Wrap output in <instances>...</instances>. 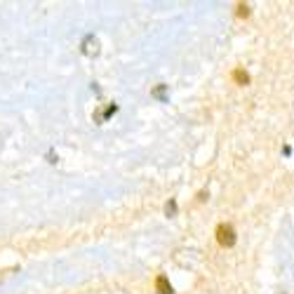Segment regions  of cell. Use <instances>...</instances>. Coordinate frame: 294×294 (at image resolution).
I'll list each match as a JSON object with an SVG mask.
<instances>
[{
  "instance_id": "obj_1",
  "label": "cell",
  "mask_w": 294,
  "mask_h": 294,
  "mask_svg": "<svg viewBox=\"0 0 294 294\" xmlns=\"http://www.w3.org/2000/svg\"><path fill=\"white\" fill-rule=\"evenodd\" d=\"M217 240L221 247H233V245H236V228L231 224H219L217 226Z\"/></svg>"
},
{
  "instance_id": "obj_2",
  "label": "cell",
  "mask_w": 294,
  "mask_h": 294,
  "mask_svg": "<svg viewBox=\"0 0 294 294\" xmlns=\"http://www.w3.org/2000/svg\"><path fill=\"white\" fill-rule=\"evenodd\" d=\"M80 50H83L85 57H96V54L102 52V47H99V38H96L94 33H90V36H85L83 43H80Z\"/></svg>"
},
{
  "instance_id": "obj_3",
  "label": "cell",
  "mask_w": 294,
  "mask_h": 294,
  "mask_svg": "<svg viewBox=\"0 0 294 294\" xmlns=\"http://www.w3.org/2000/svg\"><path fill=\"white\" fill-rule=\"evenodd\" d=\"M155 289H158L160 294H174L172 285H170V280H167L165 275H158V280H155Z\"/></svg>"
},
{
  "instance_id": "obj_4",
  "label": "cell",
  "mask_w": 294,
  "mask_h": 294,
  "mask_svg": "<svg viewBox=\"0 0 294 294\" xmlns=\"http://www.w3.org/2000/svg\"><path fill=\"white\" fill-rule=\"evenodd\" d=\"M151 94H153L155 99H160V102H165V99H167V85H158Z\"/></svg>"
},
{
  "instance_id": "obj_5",
  "label": "cell",
  "mask_w": 294,
  "mask_h": 294,
  "mask_svg": "<svg viewBox=\"0 0 294 294\" xmlns=\"http://www.w3.org/2000/svg\"><path fill=\"white\" fill-rule=\"evenodd\" d=\"M233 78H236L240 85H247V83H249V76L245 73V71H236V73H233Z\"/></svg>"
},
{
  "instance_id": "obj_6",
  "label": "cell",
  "mask_w": 294,
  "mask_h": 294,
  "mask_svg": "<svg viewBox=\"0 0 294 294\" xmlns=\"http://www.w3.org/2000/svg\"><path fill=\"white\" fill-rule=\"evenodd\" d=\"M165 212H167V217H174V214H177V203L170 200V203L165 205Z\"/></svg>"
},
{
  "instance_id": "obj_7",
  "label": "cell",
  "mask_w": 294,
  "mask_h": 294,
  "mask_svg": "<svg viewBox=\"0 0 294 294\" xmlns=\"http://www.w3.org/2000/svg\"><path fill=\"white\" fill-rule=\"evenodd\" d=\"M238 14H240V17H247V14H249V7H247V5H238Z\"/></svg>"
}]
</instances>
